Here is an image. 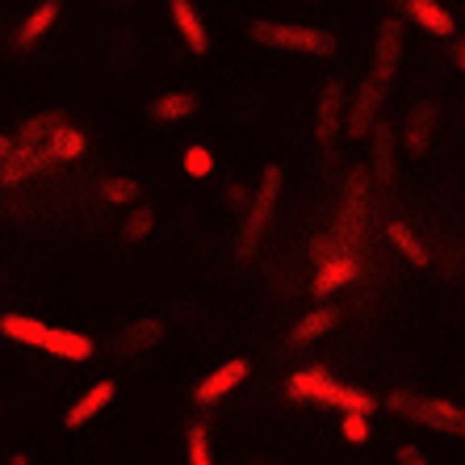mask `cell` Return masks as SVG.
Segmentation results:
<instances>
[{
	"label": "cell",
	"instance_id": "obj_7",
	"mask_svg": "<svg viewBox=\"0 0 465 465\" xmlns=\"http://www.w3.org/2000/svg\"><path fill=\"white\" fill-rule=\"evenodd\" d=\"M348 122V93L344 80H327L323 93H319V105H314V143L323 152H336V139Z\"/></svg>",
	"mask_w": 465,
	"mask_h": 465
},
{
	"label": "cell",
	"instance_id": "obj_9",
	"mask_svg": "<svg viewBox=\"0 0 465 465\" xmlns=\"http://www.w3.org/2000/svg\"><path fill=\"white\" fill-rule=\"evenodd\" d=\"M248 373H252V361L248 357H231V361H223L218 369H210L206 378L193 386V402L197 407H214V402H223L231 394V390H239L243 381H248Z\"/></svg>",
	"mask_w": 465,
	"mask_h": 465
},
{
	"label": "cell",
	"instance_id": "obj_17",
	"mask_svg": "<svg viewBox=\"0 0 465 465\" xmlns=\"http://www.w3.org/2000/svg\"><path fill=\"white\" fill-rule=\"evenodd\" d=\"M402 13H407L423 34H436V38H449V34L457 30L453 13L444 9L440 0H402Z\"/></svg>",
	"mask_w": 465,
	"mask_h": 465
},
{
	"label": "cell",
	"instance_id": "obj_24",
	"mask_svg": "<svg viewBox=\"0 0 465 465\" xmlns=\"http://www.w3.org/2000/svg\"><path fill=\"white\" fill-rule=\"evenodd\" d=\"M101 197H105L109 206H134L143 197L139 181H130V176H105L101 181Z\"/></svg>",
	"mask_w": 465,
	"mask_h": 465
},
{
	"label": "cell",
	"instance_id": "obj_13",
	"mask_svg": "<svg viewBox=\"0 0 465 465\" xmlns=\"http://www.w3.org/2000/svg\"><path fill=\"white\" fill-rule=\"evenodd\" d=\"M361 277V260L348 252V256H331V260H323L319 264V272H314V282H311V293L323 302L327 293H336V290H344L348 282H357Z\"/></svg>",
	"mask_w": 465,
	"mask_h": 465
},
{
	"label": "cell",
	"instance_id": "obj_22",
	"mask_svg": "<svg viewBox=\"0 0 465 465\" xmlns=\"http://www.w3.org/2000/svg\"><path fill=\"white\" fill-rule=\"evenodd\" d=\"M64 122H72L64 109H46V114H34V118L22 122V130H17V143H22V147H38V143L51 139V134L64 126Z\"/></svg>",
	"mask_w": 465,
	"mask_h": 465
},
{
	"label": "cell",
	"instance_id": "obj_2",
	"mask_svg": "<svg viewBox=\"0 0 465 465\" xmlns=\"http://www.w3.org/2000/svg\"><path fill=\"white\" fill-rule=\"evenodd\" d=\"M293 402H323V407H336V411H365L373 415L378 411V399L369 390H357L348 381H336L327 373L323 365H306V369H293L290 381H285Z\"/></svg>",
	"mask_w": 465,
	"mask_h": 465
},
{
	"label": "cell",
	"instance_id": "obj_18",
	"mask_svg": "<svg viewBox=\"0 0 465 465\" xmlns=\"http://www.w3.org/2000/svg\"><path fill=\"white\" fill-rule=\"evenodd\" d=\"M43 352L46 357H59V361H93L97 344L88 336H80V331H67V327H46Z\"/></svg>",
	"mask_w": 465,
	"mask_h": 465
},
{
	"label": "cell",
	"instance_id": "obj_16",
	"mask_svg": "<svg viewBox=\"0 0 465 465\" xmlns=\"http://www.w3.org/2000/svg\"><path fill=\"white\" fill-rule=\"evenodd\" d=\"M114 394H118V386H114V381H97V386H88L84 394H80L76 402H72V407H67V415H64V423L67 428H72V432H76V428H84L88 420H93V415H101L109 407V402H114Z\"/></svg>",
	"mask_w": 465,
	"mask_h": 465
},
{
	"label": "cell",
	"instance_id": "obj_31",
	"mask_svg": "<svg viewBox=\"0 0 465 465\" xmlns=\"http://www.w3.org/2000/svg\"><path fill=\"white\" fill-rule=\"evenodd\" d=\"M449 54H453V67L465 76V34H457V43H453V51H449Z\"/></svg>",
	"mask_w": 465,
	"mask_h": 465
},
{
	"label": "cell",
	"instance_id": "obj_21",
	"mask_svg": "<svg viewBox=\"0 0 465 465\" xmlns=\"http://www.w3.org/2000/svg\"><path fill=\"white\" fill-rule=\"evenodd\" d=\"M386 239L402 252V260H407L411 269H428V264H432V256H428V248H423V239L415 235L407 223H390V227H386Z\"/></svg>",
	"mask_w": 465,
	"mask_h": 465
},
{
	"label": "cell",
	"instance_id": "obj_32",
	"mask_svg": "<svg viewBox=\"0 0 465 465\" xmlns=\"http://www.w3.org/2000/svg\"><path fill=\"white\" fill-rule=\"evenodd\" d=\"M13 147H17V134H13V139H9V134H0V163L13 155Z\"/></svg>",
	"mask_w": 465,
	"mask_h": 465
},
{
	"label": "cell",
	"instance_id": "obj_28",
	"mask_svg": "<svg viewBox=\"0 0 465 465\" xmlns=\"http://www.w3.org/2000/svg\"><path fill=\"white\" fill-rule=\"evenodd\" d=\"M340 436H344L348 444H365L369 440V415L365 411H344V420H340Z\"/></svg>",
	"mask_w": 465,
	"mask_h": 465
},
{
	"label": "cell",
	"instance_id": "obj_25",
	"mask_svg": "<svg viewBox=\"0 0 465 465\" xmlns=\"http://www.w3.org/2000/svg\"><path fill=\"white\" fill-rule=\"evenodd\" d=\"M152 231H155V210H147V206H134L122 218V243H143Z\"/></svg>",
	"mask_w": 465,
	"mask_h": 465
},
{
	"label": "cell",
	"instance_id": "obj_8",
	"mask_svg": "<svg viewBox=\"0 0 465 465\" xmlns=\"http://www.w3.org/2000/svg\"><path fill=\"white\" fill-rule=\"evenodd\" d=\"M436 126H440V101H420V105H411V114H407V122H402V152L415 155V160H423V155L432 152L436 143Z\"/></svg>",
	"mask_w": 465,
	"mask_h": 465
},
{
	"label": "cell",
	"instance_id": "obj_1",
	"mask_svg": "<svg viewBox=\"0 0 465 465\" xmlns=\"http://www.w3.org/2000/svg\"><path fill=\"white\" fill-rule=\"evenodd\" d=\"M369 184H373V173H369V168L348 173L336 227L311 243L314 264H323V260H331V256H348V252L357 256L361 252V243H365V223H369Z\"/></svg>",
	"mask_w": 465,
	"mask_h": 465
},
{
	"label": "cell",
	"instance_id": "obj_14",
	"mask_svg": "<svg viewBox=\"0 0 465 465\" xmlns=\"http://www.w3.org/2000/svg\"><path fill=\"white\" fill-rule=\"evenodd\" d=\"M168 13H173L176 34H181V43L189 46V54H206L210 51V34H206L202 13L193 9V0H168Z\"/></svg>",
	"mask_w": 465,
	"mask_h": 465
},
{
	"label": "cell",
	"instance_id": "obj_29",
	"mask_svg": "<svg viewBox=\"0 0 465 465\" xmlns=\"http://www.w3.org/2000/svg\"><path fill=\"white\" fill-rule=\"evenodd\" d=\"M252 197H256V189H248V184H227V206L235 214H243L252 206Z\"/></svg>",
	"mask_w": 465,
	"mask_h": 465
},
{
	"label": "cell",
	"instance_id": "obj_30",
	"mask_svg": "<svg viewBox=\"0 0 465 465\" xmlns=\"http://www.w3.org/2000/svg\"><path fill=\"white\" fill-rule=\"evenodd\" d=\"M394 457H399V465H423V449H415V444H402Z\"/></svg>",
	"mask_w": 465,
	"mask_h": 465
},
{
	"label": "cell",
	"instance_id": "obj_19",
	"mask_svg": "<svg viewBox=\"0 0 465 465\" xmlns=\"http://www.w3.org/2000/svg\"><path fill=\"white\" fill-rule=\"evenodd\" d=\"M340 319H344L340 306H314L311 314H302V319L293 323L290 344H314V340H323L327 331H336L340 327Z\"/></svg>",
	"mask_w": 465,
	"mask_h": 465
},
{
	"label": "cell",
	"instance_id": "obj_27",
	"mask_svg": "<svg viewBox=\"0 0 465 465\" xmlns=\"http://www.w3.org/2000/svg\"><path fill=\"white\" fill-rule=\"evenodd\" d=\"M184 173L197 176V181H206L214 173V152L210 147H184Z\"/></svg>",
	"mask_w": 465,
	"mask_h": 465
},
{
	"label": "cell",
	"instance_id": "obj_26",
	"mask_svg": "<svg viewBox=\"0 0 465 465\" xmlns=\"http://www.w3.org/2000/svg\"><path fill=\"white\" fill-rule=\"evenodd\" d=\"M184 449H189V461L193 465H210V432H206V423L202 420L189 423V432H184Z\"/></svg>",
	"mask_w": 465,
	"mask_h": 465
},
{
	"label": "cell",
	"instance_id": "obj_11",
	"mask_svg": "<svg viewBox=\"0 0 465 465\" xmlns=\"http://www.w3.org/2000/svg\"><path fill=\"white\" fill-rule=\"evenodd\" d=\"M399 134H394V126L390 122H378L373 126V184H381V189H394V181H399Z\"/></svg>",
	"mask_w": 465,
	"mask_h": 465
},
{
	"label": "cell",
	"instance_id": "obj_20",
	"mask_svg": "<svg viewBox=\"0 0 465 465\" xmlns=\"http://www.w3.org/2000/svg\"><path fill=\"white\" fill-rule=\"evenodd\" d=\"M46 327L51 323L34 319V314H0V336L13 340V344H25V348H43Z\"/></svg>",
	"mask_w": 465,
	"mask_h": 465
},
{
	"label": "cell",
	"instance_id": "obj_23",
	"mask_svg": "<svg viewBox=\"0 0 465 465\" xmlns=\"http://www.w3.org/2000/svg\"><path fill=\"white\" fill-rule=\"evenodd\" d=\"M193 109H197V97H193V93L176 88V93H163V97H155L147 114H152L155 122H181V118H189Z\"/></svg>",
	"mask_w": 465,
	"mask_h": 465
},
{
	"label": "cell",
	"instance_id": "obj_10",
	"mask_svg": "<svg viewBox=\"0 0 465 465\" xmlns=\"http://www.w3.org/2000/svg\"><path fill=\"white\" fill-rule=\"evenodd\" d=\"M402 43H407V22H402V17H381L378 43H373V72H378L381 80L399 76Z\"/></svg>",
	"mask_w": 465,
	"mask_h": 465
},
{
	"label": "cell",
	"instance_id": "obj_5",
	"mask_svg": "<svg viewBox=\"0 0 465 465\" xmlns=\"http://www.w3.org/2000/svg\"><path fill=\"white\" fill-rule=\"evenodd\" d=\"M252 38L269 51L285 54H314V59H331L336 54V34L319 30V25H290V22H252Z\"/></svg>",
	"mask_w": 465,
	"mask_h": 465
},
{
	"label": "cell",
	"instance_id": "obj_3",
	"mask_svg": "<svg viewBox=\"0 0 465 465\" xmlns=\"http://www.w3.org/2000/svg\"><path fill=\"white\" fill-rule=\"evenodd\" d=\"M277 202H282V168L269 163L256 181V197H252V206L243 210V223H239V243H235V260L239 264H248L256 256L260 239L269 231L272 214H277Z\"/></svg>",
	"mask_w": 465,
	"mask_h": 465
},
{
	"label": "cell",
	"instance_id": "obj_15",
	"mask_svg": "<svg viewBox=\"0 0 465 465\" xmlns=\"http://www.w3.org/2000/svg\"><path fill=\"white\" fill-rule=\"evenodd\" d=\"M59 13H64V5H59V0H38V5L25 13V22L17 25V51H34V46L43 43L46 30L59 22Z\"/></svg>",
	"mask_w": 465,
	"mask_h": 465
},
{
	"label": "cell",
	"instance_id": "obj_4",
	"mask_svg": "<svg viewBox=\"0 0 465 465\" xmlns=\"http://www.w3.org/2000/svg\"><path fill=\"white\" fill-rule=\"evenodd\" d=\"M390 411L402 415L407 423H420V428H432L440 436H457L465 440V407L449 399H432V394H415V390H394L390 394Z\"/></svg>",
	"mask_w": 465,
	"mask_h": 465
},
{
	"label": "cell",
	"instance_id": "obj_6",
	"mask_svg": "<svg viewBox=\"0 0 465 465\" xmlns=\"http://www.w3.org/2000/svg\"><path fill=\"white\" fill-rule=\"evenodd\" d=\"M386 93H390V80H381L378 72H369L365 80L357 84L352 101H348V139H373V126H378V114L386 105Z\"/></svg>",
	"mask_w": 465,
	"mask_h": 465
},
{
	"label": "cell",
	"instance_id": "obj_12",
	"mask_svg": "<svg viewBox=\"0 0 465 465\" xmlns=\"http://www.w3.org/2000/svg\"><path fill=\"white\" fill-rule=\"evenodd\" d=\"M163 340V323L160 319H134V323H126L114 336V357H143V352H152L155 344Z\"/></svg>",
	"mask_w": 465,
	"mask_h": 465
}]
</instances>
